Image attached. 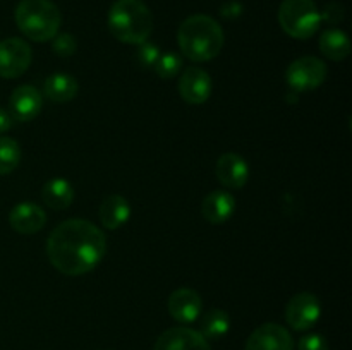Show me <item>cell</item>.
<instances>
[{
    "label": "cell",
    "mask_w": 352,
    "mask_h": 350,
    "mask_svg": "<svg viewBox=\"0 0 352 350\" xmlns=\"http://www.w3.org/2000/svg\"><path fill=\"white\" fill-rule=\"evenodd\" d=\"M107 253L105 233L88 220H67L47 240V256L55 270L69 277L89 273Z\"/></svg>",
    "instance_id": "1"
},
{
    "label": "cell",
    "mask_w": 352,
    "mask_h": 350,
    "mask_svg": "<svg viewBox=\"0 0 352 350\" xmlns=\"http://www.w3.org/2000/svg\"><path fill=\"white\" fill-rule=\"evenodd\" d=\"M223 30L213 17L195 14L181 24L177 41L181 51L192 62L215 58L223 47Z\"/></svg>",
    "instance_id": "2"
},
{
    "label": "cell",
    "mask_w": 352,
    "mask_h": 350,
    "mask_svg": "<svg viewBox=\"0 0 352 350\" xmlns=\"http://www.w3.org/2000/svg\"><path fill=\"white\" fill-rule=\"evenodd\" d=\"M107 21L110 33L127 45L144 43L153 31V16L143 0H116Z\"/></svg>",
    "instance_id": "3"
},
{
    "label": "cell",
    "mask_w": 352,
    "mask_h": 350,
    "mask_svg": "<svg viewBox=\"0 0 352 350\" xmlns=\"http://www.w3.org/2000/svg\"><path fill=\"white\" fill-rule=\"evenodd\" d=\"M16 24L24 36L43 43L58 33L62 14L52 0H21L16 7Z\"/></svg>",
    "instance_id": "4"
},
{
    "label": "cell",
    "mask_w": 352,
    "mask_h": 350,
    "mask_svg": "<svg viewBox=\"0 0 352 350\" xmlns=\"http://www.w3.org/2000/svg\"><path fill=\"white\" fill-rule=\"evenodd\" d=\"M278 23L289 36L308 40L318 31L322 17L313 0H284L278 9Z\"/></svg>",
    "instance_id": "5"
},
{
    "label": "cell",
    "mask_w": 352,
    "mask_h": 350,
    "mask_svg": "<svg viewBox=\"0 0 352 350\" xmlns=\"http://www.w3.org/2000/svg\"><path fill=\"white\" fill-rule=\"evenodd\" d=\"M327 78L325 62L316 57H301L292 62L285 72L287 84L294 93L313 91Z\"/></svg>",
    "instance_id": "6"
},
{
    "label": "cell",
    "mask_w": 352,
    "mask_h": 350,
    "mask_svg": "<svg viewBox=\"0 0 352 350\" xmlns=\"http://www.w3.org/2000/svg\"><path fill=\"white\" fill-rule=\"evenodd\" d=\"M30 45L21 38H7L0 41V78L14 79L23 75L31 65Z\"/></svg>",
    "instance_id": "7"
},
{
    "label": "cell",
    "mask_w": 352,
    "mask_h": 350,
    "mask_svg": "<svg viewBox=\"0 0 352 350\" xmlns=\"http://www.w3.org/2000/svg\"><path fill=\"white\" fill-rule=\"evenodd\" d=\"M320 312H322V305H320L316 295L309 294V292H301L289 301L287 307H285V319L292 329L306 331L318 321Z\"/></svg>",
    "instance_id": "8"
},
{
    "label": "cell",
    "mask_w": 352,
    "mask_h": 350,
    "mask_svg": "<svg viewBox=\"0 0 352 350\" xmlns=\"http://www.w3.org/2000/svg\"><path fill=\"white\" fill-rule=\"evenodd\" d=\"M244 350H294V340L284 326L265 323L251 333Z\"/></svg>",
    "instance_id": "9"
},
{
    "label": "cell",
    "mask_w": 352,
    "mask_h": 350,
    "mask_svg": "<svg viewBox=\"0 0 352 350\" xmlns=\"http://www.w3.org/2000/svg\"><path fill=\"white\" fill-rule=\"evenodd\" d=\"M213 89L212 78L201 67L186 69L179 79V93L189 105H201L210 98Z\"/></svg>",
    "instance_id": "10"
},
{
    "label": "cell",
    "mask_w": 352,
    "mask_h": 350,
    "mask_svg": "<svg viewBox=\"0 0 352 350\" xmlns=\"http://www.w3.org/2000/svg\"><path fill=\"white\" fill-rule=\"evenodd\" d=\"M153 350H212V347L199 331L177 326L162 333Z\"/></svg>",
    "instance_id": "11"
},
{
    "label": "cell",
    "mask_w": 352,
    "mask_h": 350,
    "mask_svg": "<svg viewBox=\"0 0 352 350\" xmlns=\"http://www.w3.org/2000/svg\"><path fill=\"white\" fill-rule=\"evenodd\" d=\"M41 105H43V100H41L40 91L28 84L17 86L9 98L10 115L21 122L33 120L41 112Z\"/></svg>",
    "instance_id": "12"
},
{
    "label": "cell",
    "mask_w": 352,
    "mask_h": 350,
    "mask_svg": "<svg viewBox=\"0 0 352 350\" xmlns=\"http://www.w3.org/2000/svg\"><path fill=\"white\" fill-rule=\"evenodd\" d=\"M203 302L192 288H177L168 297V312L179 323H195L201 314Z\"/></svg>",
    "instance_id": "13"
},
{
    "label": "cell",
    "mask_w": 352,
    "mask_h": 350,
    "mask_svg": "<svg viewBox=\"0 0 352 350\" xmlns=\"http://www.w3.org/2000/svg\"><path fill=\"white\" fill-rule=\"evenodd\" d=\"M215 175L220 184L229 189H241L246 185L250 177V167L246 160L236 153H226L215 165Z\"/></svg>",
    "instance_id": "14"
},
{
    "label": "cell",
    "mask_w": 352,
    "mask_h": 350,
    "mask_svg": "<svg viewBox=\"0 0 352 350\" xmlns=\"http://www.w3.org/2000/svg\"><path fill=\"white\" fill-rule=\"evenodd\" d=\"M9 223L17 233L31 235V233H36L43 229L45 223H47V215L38 205L24 201L14 206L12 211L9 213Z\"/></svg>",
    "instance_id": "15"
},
{
    "label": "cell",
    "mask_w": 352,
    "mask_h": 350,
    "mask_svg": "<svg viewBox=\"0 0 352 350\" xmlns=\"http://www.w3.org/2000/svg\"><path fill=\"white\" fill-rule=\"evenodd\" d=\"M236 199L227 191H213L203 199L201 215L210 223H223L234 215Z\"/></svg>",
    "instance_id": "16"
},
{
    "label": "cell",
    "mask_w": 352,
    "mask_h": 350,
    "mask_svg": "<svg viewBox=\"0 0 352 350\" xmlns=\"http://www.w3.org/2000/svg\"><path fill=\"white\" fill-rule=\"evenodd\" d=\"M131 216V206L122 196L113 194L103 199L102 206H100V220H102L103 226L109 230H117L122 226L124 223L129 220Z\"/></svg>",
    "instance_id": "17"
},
{
    "label": "cell",
    "mask_w": 352,
    "mask_h": 350,
    "mask_svg": "<svg viewBox=\"0 0 352 350\" xmlns=\"http://www.w3.org/2000/svg\"><path fill=\"white\" fill-rule=\"evenodd\" d=\"M41 198L52 209H65L74 201V189L65 178H52L41 189Z\"/></svg>",
    "instance_id": "18"
},
{
    "label": "cell",
    "mask_w": 352,
    "mask_h": 350,
    "mask_svg": "<svg viewBox=\"0 0 352 350\" xmlns=\"http://www.w3.org/2000/svg\"><path fill=\"white\" fill-rule=\"evenodd\" d=\"M78 81L69 74H54L45 81V95L55 103L71 102L78 95Z\"/></svg>",
    "instance_id": "19"
},
{
    "label": "cell",
    "mask_w": 352,
    "mask_h": 350,
    "mask_svg": "<svg viewBox=\"0 0 352 350\" xmlns=\"http://www.w3.org/2000/svg\"><path fill=\"white\" fill-rule=\"evenodd\" d=\"M320 51L330 60H344L351 54V41L340 30H327L320 38Z\"/></svg>",
    "instance_id": "20"
},
{
    "label": "cell",
    "mask_w": 352,
    "mask_h": 350,
    "mask_svg": "<svg viewBox=\"0 0 352 350\" xmlns=\"http://www.w3.org/2000/svg\"><path fill=\"white\" fill-rule=\"evenodd\" d=\"M230 318L222 309H212L201 318V335L206 340H219L229 331Z\"/></svg>",
    "instance_id": "21"
},
{
    "label": "cell",
    "mask_w": 352,
    "mask_h": 350,
    "mask_svg": "<svg viewBox=\"0 0 352 350\" xmlns=\"http://www.w3.org/2000/svg\"><path fill=\"white\" fill-rule=\"evenodd\" d=\"M21 161V146L12 137L0 136V175L16 170Z\"/></svg>",
    "instance_id": "22"
},
{
    "label": "cell",
    "mask_w": 352,
    "mask_h": 350,
    "mask_svg": "<svg viewBox=\"0 0 352 350\" xmlns=\"http://www.w3.org/2000/svg\"><path fill=\"white\" fill-rule=\"evenodd\" d=\"M181 67H182V58L179 57L177 54L168 51V54L160 55V58H158L153 69L162 79H172L179 74Z\"/></svg>",
    "instance_id": "23"
},
{
    "label": "cell",
    "mask_w": 352,
    "mask_h": 350,
    "mask_svg": "<svg viewBox=\"0 0 352 350\" xmlns=\"http://www.w3.org/2000/svg\"><path fill=\"white\" fill-rule=\"evenodd\" d=\"M138 64L144 69H153L157 60L160 58V48L155 43H150V41H144V43L140 45L138 48Z\"/></svg>",
    "instance_id": "24"
},
{
    "label": "cell",
    "mask_w": 352,
    "mask_h": 350,
    "mask_svg": "<svg viewBox=\"0 0 352 350\" xmlns=\"http://www.w3.org/2000/svg\"><path fill=\"white\" fill-rule=\"evenodd\" d=\"M76 40L71 33H57L52 40V48L58 57H71L76 51Z\"/></svg>",
    "instance_id": "25"
},
{
    "label": "cell",
    "mask_w": 352,
    "mask_h": 350,
    "mask_svg": "<svg viewBox=\"0 0 352 350\" xmlns=\"http://www.w3.org/2000/svg\"><path fill=\"white\" fill-rule=\"evenodd\" d=\"M299 350H329V343L323 338L322 335H316V333H311V335H306L299 340Z\"/></svg>",
    "instance_id": "26"
},
{
    "label": "cell",
    "mask_w": 352,
    "mask_h": 350,
    "mask_svg": "<svg viewBox=\"0 0 352 350\" xmlns=\"http://www.w3.org/2000/svg\"><path fill=\"white\" fill-rule=\"evenodd\" d=\"M322 21L329 24H337L339 21L344 19V9L339 5V3H330V5L325 7L323 14H320Z\"/></svg>",
    "instance_id": "27"
},
{
    "label": "cell",
    "mask_w": 352,
    "mask_h": 350,
    "mask_svg": "<svg viewBox=\"0 0 352 350\" xmlns=\"http://www.w3.org/2000/svg\"><path fill=\"white\" fill-rule=\"evenodd\" d=\"M12 124H14V119L12 115H10V112H7L6 108L0 106V134L7 132V130L12 127Z\"/></svg>",
    "instance_id": "28"
}]
</instances>
